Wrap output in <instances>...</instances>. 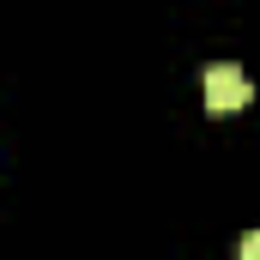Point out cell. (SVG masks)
Returning a JSON list of instances; mask_svg holds the SVG:
<instances>
[{
    "instance_id": "obj_2",
    "label": "cell",
    "mask_w": 260,
    "mask_h": 260,
    "mask_svg": "<svg viewBox=\"0 0 260 260\" xmlns=\"http://www.w3.org/2000/svg\"><path fill=\"white\" fill-rule=\"evenodd\" d=\"M236 260H260V230H248V236L236 242Z\"/></svg>"
},
{
    "instance_id": "obj_1",
    "label": "cell",
    "mask_w": 260,
    "mask_h": 260,
    "mask_svg": "<svg viewBox=\"0 0 260 260\" xmlns=\"http://www.w3.org/2000/svg\"><path fill=\"white\" fill-rule=\"evenodd\" d=\"M206 109L212 115H230V109H248L254 103V79L242 73V67H230V61H212L206 67Z\"/></svg>"
}]
</instances>
